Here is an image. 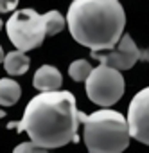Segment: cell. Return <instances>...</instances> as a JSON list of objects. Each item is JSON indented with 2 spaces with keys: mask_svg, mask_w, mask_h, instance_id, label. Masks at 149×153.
Returning <instances> with one entry per match:
<instances>
[{
  "mask_svg": "<svg viewBox=\"0 0 149 153\" xmlns=\"http://www.w3.org/2000/svg\"><path fill=\"white\" fill-rule=\"evenodd\" d=\"M7 126L16 128L18 133L25 131L31 142L45 149L77 142L79 110L76 97L66 90L41 92L29 101L22 121Z\"/></svg>",
  "mask_w": 149,
  "mask_h": 153,
  "instance_id": "6da1fadb",
  "label": "cell"
},
{
  "mask_svg": "<svg viewBox=\"0 0 149 153\" xmlns=\"http://www.w3.org/2000/svg\"><path fill=\"white\" fill-rule=\"evenodd\" d=\"M66 25L72 38L92 52L111 51L122 38L126 13L119 0H72Z\"/></svg>",
  "mask_w": 149,
  "mask_h": 153,
  "instance_id": "7a4b0ae2",
  "label": "cell"
},
{
  "mask_svg": "<svg viewBox=\"0 0 149 153\" xmlns=\"http://www.w3.org/2000/svg\"><path fill=\"white\" fill-rule=\"evenodd\" d=\"M79 123L85 124L83 140L88 153H122L129 144L128 119L115 110L103 108L90 115L79 112Z\"/></svg>",
  "mask_w": 149,
  "mask_h": 153,
  "instance_id": "3957f363",
  "label": "cell"
},
{
  "mask_svg": "<svg viewBox=\"0 0 149 153\" xmlns=\"http://www.w3.org/2000/svg\"><path fill=\"white\" fill-rule=\"evenodd\" d=\"M6 31L11 43L22 52L40 47L45 36H49L45 15H40L34 9L15 11L6 24Z\"/></svg>",
  "mask_w": 149,
  "mask_h": 153,
  "instance_id": "277c9868",
  "label": "cell"
},
{
  "mask_svg": "<svg viewBox=\"0 0 149 153\" xmlns=\"http://www.w3.org/2000/svg\"><path fill=\"white\" fill-rule=\"evenodd\" d=\"M86 96L92 103L108 108L120 101L124 96V78L120 70L99 63V67L92 68L90 76L85 81Z\"/></svg>",
  "mask_w": 149,
  "mask_h": 153,
  "instance_id": "5b68a950",
  "label": "cell"
},
{
  "mask_svg": "<svg viewBox=\"0 0 149 153\" xmlns=\"http://www.w3.org/2000/svg\"><path fill=\"white\" fill-rule=\"evenodd\" d=\"M92 58L97 59L99 63L113 67L117 70H128L140 59L147 61L149 59V51L138 49L129 34H122V38L117 43V49L103 51V52H92Z\"/></svg>",
  "mask_w": 149,
  "mask_h": 153,
  "instance_id": "8992f818",
  "label": "cell"
},
{
  "mask_svg": "<svg viewBox=\"0 0 149 153\" xmlns=\"http://www.w3.org/2000/svg\"><path fill=\"white\" fill-rule=\"evenodd\" d=\"M128 126L129 135L149 146V87L142 88L129 103L128 108Z\"/></svg>",
  "mask_w": 149,
  "mask_h": 153,
  "instance_id": "52a82bcc",
  "label": "cell"
},
{
  "mask_svg": "<svg viewBox=\"0 0 149 153\" xmlns=\"http://www.w3.org/2000/svg\"><path fill=\"white\" fill-rule=\"evenodd\" d=\"M32 85H34V88H38L40 92L59 90V87L63 85V76H61V72H59L54 65H41V67L34 72Z\"/></svg>",
  "mask_w": 149,
  "mask_h": 153,
  "instance_id": "ba28073f",
  "label": "cell"
},
{
  "mask_svg": "<svg viewBox=\"0 0 149 153\" xmlns=\"http://www.w3.org/2000/svg\"><path fill=\"white\" fill-rule=\"evenodd\" d=\"M29 65H31L29 56L25 52L18 51V49L7 52L6 58H4V68L11 76H22V74H25L29 70Z\"/></svg>",
  "mask_w": 149,
  "mask_h": 153,
  "instance_id": "9c48e42d",
  "label": "cell"
},
{
  "mask_svg": "<svg viewBox=\"0 0 149 153\" xmlns=\"http://www.w3.org/2000/svg\"><path fill=\"white\" fill-rule=\"evenodd\" d=\"M22 96V88L15 79L2 78L0 79V105L2 106H13Z\"/></svg>",
  "mask_w": 149,
  "mask_h": 153,
  "instance_id": "30bf717a",
  "label": "cell"
},
{
  "mask_svg": "<svg viewBox=\"0 0 149 153\" xmlns=\"http://www.w3.org/2000/svg\"><path fill=\"white\" fill-rule=\"evenodd\" d=\"M90 72H92V65L86 59H76L68 67V74L74 81H86Z\"/></svg>",
  "mask_w": 149,
  "mask_h": 153,
  "instance_id": "8fae6325",
  "label": "cell"
},
{
  "mask_svg": "<svg viewBox=\"0 0 149 153\" xmlns=\"http://www.w3.org/2000/svg\"><path fill=\"white\" fill-rule=\"evenodd\" d=\"M45 20H47V34H49V36H54V34L61 33L63 27H65V18H63V15H61L59 11H56V9L45 13Z\"/></svg>",
  "mask_w": 149,
  "mask_h": 153,
  "instance_id": "7c38bea8",
  "label": "cell"
},
{
  "mask_svg": "<svg viewBox=\"0 0 149 153\" xmlns=\"http://www.w3.org/2000/svg\"><path fill=\"white\" fill-rule=\"evenodd\" d=\"M13 153H49V151L45 148L36 146L34 142H22L13 149Z\"/></svg>",
  "mask_w": 149,
  "mask_h": 153,
  "instance_id": "4fadbf2b",
  "label": "cell"
},
{
  "mask_svg": "<svg viewBox=\"0 0 149 153\" xmlns=\"http://www.w3.org/2000/svg\"><path fill=\"white\" fill-rule=\"evenodd\" d=\"M18 6V0H0V13H11Z\"/></svg>",
  "mask_w": 149,
  "mask_h": 153,
  "instance_id": "5bb4252c",
  "label": "cell"
},
{
  "mask_svg": "<svg viewBox=\"0 0 149 153\" xmlns=\"http://www.w3.org/2000/svg\"><path fill=\"white\" fill-rule=\"evenodd\" d=\"M4 58H6V54H4V49H2V45H0V63H4Z\"/></svg>",
  "mask_w": 149,
  "mask_h": 153,
  "instance_id": "9a60e30c",
  "label": "cell"
},
{
  "mask_svg": "<svg viewBox=\"0 0 149 153\" xmlns=\"http://www.w3.org/2000/svg\"><path fill=\"white\" fill-rule=\"evenodd\" d=\"M4 115H6V112H4V110H0V119H2Z\"/></svg>",
  "mask_w": 149,
  "mask_h": 153,
  "instance_id": "2e32d148",
  "label": "cell"
},
{
  "mask_svg": "<svg viewBox=\"0 0 149 153\" xmlns=\"http://www.w3.org/2000/svg\"><path fill=\"white\" fill-rule=\"evenodd\" d=\"M2 25H4V24H2V20H0V29H2Z\"/></svg>",
  "mask_w": 149,
  "mask_h": 153,
  "instance_id": "e0dca14e",
  "label": "cell"
}]
</instances>
